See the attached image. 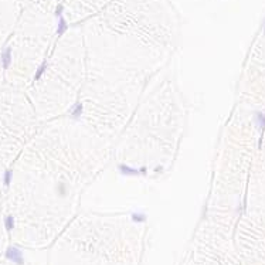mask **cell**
I'll use <instances>...</instances> for the list:
<instances>
[{
    "label": "cell",
    "mask_w": 265,
    "mask_h": 265,
    "mask_svg": "<svg viewBox=\"0 0 265 265\" xmlns=\"http://www.w3.org/2000/svg\"><path fill=\"white\" fill-rule=\"evenodd\" d=\"M10 182H12V170H7V172L4 173V184L9 186Z\"/></svg>",
    "instance_id": "6"
},
{
    "label": "cell",
    "mask_w": 265,
    "mask_h": 265,
    "mask_svg": "<svg viewBox=\"0 0 265 265\" xmlns=\"http://www.w3.org/2000/svg\"><path fill=\"white\" fill-rule=\"evenodd\" d=\"M264 28H265V22H264Z\"/></svg>",
    "instance_id": "7"
},
{
    "label": "cell",
    "mask_w": 265,
    "mask_h": 265,
    "mask_svg": "<svg viewBox=\"0 0 265 265\" xmlns=\"http://www.w3.org/2000/svg\"><path fill=\"white\" fill-rule=\"evenodd\" d=\"M65 30H67V23H65L64 19H60V23H58V34H62Z\"/></svg>",
    "instance_id": "4"
},
{
    "label": "cell",
    "mask_w": 265,
    "mask_h": 265,
    "mask_svg": "<svg viewBox=\"0 0 265 265\" xmlns=\"http://www.w3.org/2000/svg\"><path fill=\"white\" fill-rule=\"evenodd\" d=\"M2 62H3L4 68H7L10 65V62H12V50L10 48H6L3 51V54H2Z\"/></svg>",
    "instance_id": "2"
},
{
    "label": "cell",
    "mask_w": 265,
    "mask_h": 265,
    "mask_svg": "<svg viewBox=\"0 0 265 265\" xmlns=\"http://www.w3.org/2000/svg\"><path fill=\"white\" fill-rule=\"evenodd\" d=\"M6 257L9 259H12V261L17 262V264H23V258H22V253H20L17 248H9L6 253Z\"/></svg>",
    "instance_id": "1"
},
{
    "label": "cell",
    "mask_w": 265,
    "mask_h": 265,
    "mask_svg": "<svg viewBox=\"0 0 265 265\" xmlns=\"http://www.w3.org/2000/svg\"><path fill=\"white\" fill-rule=\"evenodd\" d=\"M13 227H14V220H13L12 216H9L6 218V228H7V230H12Z\"/></svg>",
    "instance_id": "5"
},
{
    "label": "cell",
    "mask_w": 265,
    "mask_h": 265,
    "mask_svg": "<svg viewBox=\"0 0 265 265\" xmlns=\"http://www.w3.org/2000/svg\"><path fill=\"white\" fill-rule=\"evenodd\" d=\"M257 119H258L259 126H261L262 129H265V115L261 114V112H257Z\"/></svg>",
    "instance_id": "3"
}]
</instances>
